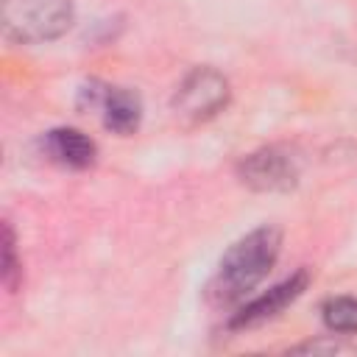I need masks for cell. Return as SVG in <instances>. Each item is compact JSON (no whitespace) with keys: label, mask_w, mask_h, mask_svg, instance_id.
<instances>
[{"label":"cell","mask_w":357,"mask_h":357,"mask_svg":"<svg viewBox=\"0 0 357 357\" xmlns=\"http://www.w3.org/2000/svg\"><path fill=\"white\" fill-rule=\"evenodd\" d=\"M17 279H20V265H17V257H14V231L6 223L3 226V284L8 290H14Z\"/></svg>","instance_id":"obj_9"},{"label":"cell","mask_w":357,"mask_h":357,"mask_svg":"<svg viewBox=\"0 0 357 357\" xmlns=\"http://www.w3.org/2000/svg\"><path fill=\"white\" fill-rule=\"evenodd\" d=\"M282 248V234L273 226H259L240 237L220 259L212 282H209V301L218 307L240 304L273 268Z\"/></svg>","instance_id":"obj_1"},{"label":"cell","mask_w":357,"mask_h":357,"mask_svg":"<svg viewBox=\"0 0 357 357\" xmlns=\"http://www.w3.org/2000/svg\"><path fill=\"white\" fill-rule=\"evenodd\" d=\"M3 31L22 45L59 39L73 22V0H0Z\"/></svg>","instance_id":"obj_2"},{"label":"cell","mask_w":357,"mask_h":357,"mask_svg":"<svg viewBox=\"0 0 357 357\" xmlns=\"http://www.w3.org/2000/svg\"><path fill=\"white\" fill-rule=\"evenodd\" d=\"M42 145L53 162H59L64 167H75V170L89 167L98 156V145L78 128H53L45 134Z\"/></svg>","instance_id":"obj_7"},{"label":"cell","mask_w":357,"mask_h":357,"mask_svg":"<svg viewBox=\"0 0 357 357\" xmlns=\"http://www.w3.org/2000/svg\"><path fill=\"white\" fill-rule=\"evenodd\" d=\"M321 318L329 332L357 335V298L354 296H332L321 307Z\"/></svg>","instance_id":"obj_8"},{"label":"cell","mask_w":357,"mask_h":357,"mask_svg":"<svg viewBox=\"0 0 357 357\" xmlns=\"http://www.w3.org/2000/svg\"><path fill=\"white\" fill-rule=\"evenodd\" d=\"M84 98L89 100V106H98L103 114V126L120 137H128L139 128V117H142V103L137 98V92L123 89V86H103V84H92L84 89Z\"/></svg>","instance_id":"obj_5"},{"label":"cell","mask_w":357,"mask_h":357,"mask_svg":"<svg viewBox=\"0 0 357 357\" xmlns=\"http://www.w3.org/2000/svg\"><path fill=\"white\" fill-rule=\"evenodd\" d=\"M229 103V81L212 67H195L184 75L173 95L176 114L198 123L223 112Z\"/></svg>","instance_id":"obj_3"},{"label":"cell","mask_w":357,"mask_h":357,"mask_svg":"<svg viewBox=\"0 0 357 357\" xmlns=\"http://www.w3.org/2000/svg\"><path fill=\"white\" fill-rule=\"evenodd\" d=\"M237 176L245 187L259 192L290 190L298 181V156L290 148H259L237 165Z\"/></svg>","instance_id":"obj_4"},{"label":"cell","mask_w":357,"mask_h":357,"mask_svg":"<svg viewBox=\"0 0 357 357\" xmlns=\"http://www.w3.org/2000/svg\"><path fill=\"white\" fill-rule=\"evenodd\" d=\"M296 351H346L343 343H304Z\"/></svg>","instance_id":"obj_10"},{"label":"cell","mask_w":357,"mask_h":357,"mask_svg":"<svg viewBox=\"0 0 357 357\" xmlns=\"http://www.w3.org/2000/svg\"><path fill=\"white\" fill-rule=\"evenodd\" d=\"M307 282H310L307 271L293 273L290 279L279 282V284H276V287H271L268 293H262V296H257L254 301L243 304V307L231 315L229 326H231V329H243V326H254V324H262V321H268V318L279 315L287 304H293V301L304 293Z\"/></svg>","instance_id":"obj_6"}]
</instances>
